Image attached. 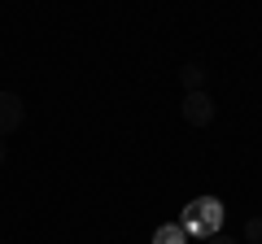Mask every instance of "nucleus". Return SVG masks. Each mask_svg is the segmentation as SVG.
I'll use <instances>...</instances> for the list:
<instances>
[{
	"instance_id": "f257e3e1",
	"label": "nucleus",
	"mask_w": 262,
	"mask_h": 244,
	"mask_svg": "<svg viewBox=\"0 0 262 244\" xmlns=\"http://www.w3.org/2000/svg\"><path fill=\"white\" fill-rule=\"evenodd\" d=\"M219 223H223V205L219 201H210V197H201V201H192V205L184 209V231H196V235H219Z\"/></svg>"
},
{
	"instance_id": "f03ea898",
	"label": "nucleus",
	"mask_w": 262,
	"mask_h": 244,
	"mask_svg": "<svg viewBox=\"0 0 262 244\" xmlns=\"http://www.w3.org/2000/svg\"><path fill=\"white\" fill-rule=\"evenodd\" d=\"M184 122H192V127H210L214 122V113H219V105L210 101V92L201 87V92H184Z\"/></svg>"
},
{
	"instance_id": "7ed1b4c3",
	"label": "nucleus",
	"mask_w": 262,
	"mask_h": 244,
	"mask_svg": "<svg viewBox=\"0 0 262 244\" xmlns=\"http://www.w3.org/2000/svg\"><path fill=\"white\" fill-rule=\"evenodd\" d=\"M27 118V105H22L18 92H0V135H13Z\"/></svg>"
},
{
	"instance_id": "20e7f679",
	"label": "nucleus",
	"mask_w": 262,
	"mask_h": 244,
	"mask_svg": "<svg viewBox=\"0 0 262 244\" xmlns=\"http://www.w3.org/2000/svg\"><path fill=\"white\" fill-rule=\"evenodd\" d=\"M179 83H184L188 92H201V87H206V66H196V61H188V66L179 70Z\"/></svg>"
},
{
	"instance_id": "39448f33",
	"label": "nucleus",
	"mask_w": 262,
	"mask_h": 244,
	"mask_svg": "<svg viewBox=\"0 0 262 244\" xmlns=\"http://www.w3.org/2000/svg\"><path fill=\"white\" fill-rule=\"evenodd\" d=\"M184 227L179 223H166V227H158V231H153V244H184Z\"/></svg>"
},
{
	"instance_id": "423d86ee",
	"label": "nucleus",
	"mask_w": 262,
	"mask_h": 244,
	"mask_svg": "<svg viewBox=\"0 0 262 244\" xmlns=\"http://www.w3.org/2000/svg\"><path fill=\"white\" fill-rule=\"evenodd\" d=\"M245 240H249V244H262V218H249V223H245Z\"/></svg>"
},
{
	"instance_id": "0eeeda50",
	"label": "nucleus",
	"mask_w": 262,
	"mask_h": 244,
	"mask_svg": "<svg viewBox=\"0 0 262 244\" xmlns=\"http://www.w3.org/2000/svg\"><path fill=\"white\" fill-rule=\"evenodd\" d=\"M206 244H236V240H232V235H223V231H219V235H206Z\"/></svg>"
},
{
	"instance_id": "6e6552de",
	"label": "nucleus",
	"mask_w": 262,
	"mask_h": 244,
	"mask_svg": "<svg viewBox=\"0 0 262 244\" xmlns=\"http://www.w3.org/2000/svg\"><path fill=\"white\" fill-rule=\"evenodd\" d=\"M0 166H5V140H0Z\"/></svg>"
}]
</instances>
